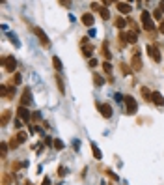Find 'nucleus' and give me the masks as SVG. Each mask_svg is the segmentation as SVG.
Returning a JSON list of instances; mask_svg holds the SVG:
<instances>
[{
	"label": "nucleus",
	"instance_id": "obj_1",
	"mask_svg": "<svg viewBox=\"0 0 164 185\" xmlns=\"http://www.w3.org/2000/svg\"><path fill=\"white\" fill-rule=\"evenodd\" d=\"M140 21H142V28H144L146 32H153V30H155L153 17H151L148 11H142V15H140Z\"/></svg>",
	"mask_w": 164,
	"mask_h": 185
},
{
	"label": "nucleus",
	"instance_id": "obj_2",
	"mask_svg": "<svg viewBox=\"0 0 164 185\" xmlns=\"http://www.w3.org/2000/svg\"><path fill=\"white\" fill-rule=\"evenodd\" d=\"M131 67H133L134 71H142V67H144V62H142V52H140L138 49H134V51H133V58H131Z\"/></svg>",
	"mask_w": 164,
	"mask_h": 185
},
{
	"label": "nucleus",
	"instance_id": "obj_3",
	"mask_svg": "<svg viewBox=\"0 0 164 185\" xmlns=\"http://www.w3.org/2000/svg\"><path fill=\"white\" fill-rule=\"evenodd\" d=\"M123 101H125V107H127V112L129 114H134L136 109H138V103L133 95H123Z\"/></svg>",
	"mask_w": 164,
	"mask_h": 185
},
{
	"label": "nucleus",
	"instance_id": "obj_4",
	"mask_svg": "<svg viewBox=\"0 0 164 185\" xmlns=\"http://www.w3.org/2000/svg\"><path fill=\"white\" fill-rule=\"evenodd\" d=\"M2 66H4V69H6V71L13 73V71H15V67H17V62H15V58H13V56H4V58H2Z\"/></svg>",
	"mask_w": 164,
	"mask_h": 185
},
{
	"label": "nucleus",
	"instance_id": "obj_5",
	"mask_svg": "<svg viewBox=\"0 0 164 185\" xmlns=\"http://www.w3.org/2000/svg\"><path fill=\"white\" fill-rule=\"evenodd\" d=\"M0 94H2V97L4 99H13V94H15V88H13V84H2L0 86Z\"/></svg>",
	"mask_w": 164,
	"mask_h": 185
},
{
	"label": "nucleus",
	"instance_id": "obj_6",
	"mask_svg": "<svg viewBox=\"0 0 164 185\" xmlns=\"http://www.w3.org/2000/svg\"><path fill=\"white\" fill-rule=\"evenodd\" d=\"M148 54L151 56V60H153L155 64L161 62V52H159V47H157V45H148Z\"/></svg>",
	"mask_w": 164,
	"mask_h": 185
},
{
	"label": "nucleus",
	"instance_id": "obj_7",
	"mask_svg": "<svg viewBox=\"0 0 164 185\" xmlns=\"http://www.w3.org/2000/svg\"><path fill=\"white\" fill-rule=\"evenodd\" d=\"M34 34L39 37V41H41V45H43V47H49V39H47V34H45L41 28H37V26H35V28H34Z\"/></svg>",
	"mask_w": 164,
	"mask_h": 185
},
{
	"label": "nucleus",
	"instance_id": "obj_8",
	"mask_svg": "<svg viewBox=\"0 0 164 185\" xmlns=\"http://www.w3.org/2000/svg\"><path fill=\"white\" fill-rule=\"evenodd\" d=\"M17 114H19V120H24L26 124H28V122H30V118H32V114H30V110H28L26 107H19Z\"/></svg>",
	"mask_w": 164,
	"mask_h": 185
},
{
	"label": "nucleus",
	"instance_id": "obj_9",
	"mask_svg": "<svg viewBox=\"0 0 164 185\" xmlns=\"http://www.w3.org/2000/svg\"><path fill=\"white\" fill-rule=\"evenodd\" d=\"M99 110H101V116H103V118H106V120L112 116V107H110L108 103H103V105H99Z\"/></svg>",
	"mask_w": 164,
	"mask_h": 185
},
{
	"label": "nucleus",
	"instance_id": "obj_10",
	"mask_svg": "<svg viewBox=\"0 0 164 185\" xmlns=\"http://www.w3.org/2000/svg\"><path fill=\"white\" fill-rule=\"evenodd\" d=\"M151 103L155 107H164V97L161 92H153V97H151Z\"/></svg>",
	"mask_w": 164,
	"mask_h": 185
},
{
	"label": "nucleus",
	"instance_id": "obj_11",
	"mask_svg": "<svg viewBox=\"0 0 164 185\" xmlns=\"http://www.w3.org/2000/svg\"><path fill=\"white\" fill-rule=\"evenodd\" d=\"M116 7H118V11L119 13H131V9H133V6L131 4H127V2H116Z\"/></svg>",
	"mask_w": 164,
	"mask_h": 185
},
{
	"label": "nucleus",
	"instance_id": "obj_12",
	"mask_svg": "<svg viewBox=\"0 0 164 185\" xmlns=\"http://www.w3.org/2000/svg\"><path fill=\"white\" fill-rule=\"evenodd\" d=\"M30 101H32V94H30L28 88H24V90H22V97H21V107L30 105Z\"/></svg>",
	"mask_w": 164,
	"mask_h": 185
},
{
	"label": "nucleus",
	"instance_id": "obj_13",
	"mask_svg": "<svg viewBox=\"0 0 164 185\" xmlns=\"http://www.w3.org/2000/svg\"><path fill=\"white\" fill-rule=\"evenodd\" d=\"M80 21H82L84 26H91V24H93V15H91V13H84V15L80 17Z\"/></svg>",
	"mask_w": 164,
	"mask_h": 185
},
{
	"label": "nucleus",
	"instance_id": "obj_14",
	"mask_svg": "<svg viewBox=\"0 0 164 185\" xmlns=\"http://www.w3.org/2000/svg\"><path fill=\"white\" fill-rule=\"evenodd\" d=\"M140 94L144 95V99H146V101H151V97H153V92H151L148 86H142V88H140Z\"/></svg>",
	"mask_w": 164,
	"mask_h": 185
},
{
	"label": "nucleus",
	"instance_id": "obj_15",
	"mask_svg": "<svg viewBox=\"0 0 164 185\" xmlns=\"http://www.w3.org/2000/svg\"><path fill=\"white\" fill-rule=\"evenodd\" d=\"M90 146H91V152H93V157H95L97 161H99V159H103V153H101V150L97 148V144H95V142H91Z\"/></svg>",
	"mask_w": 164,
	"mask_h": 185
},
{
	"label": "nucleus",
	"instance_id": "obj_16",
	"mask_svg": "<svg viewBox=\"0 0 164 185\" xmlns=\"http://www.w3.org/2000/svg\"><path fill=\"white\" fill-rule=\"evenodd\" d=\"M114 24H116V28H125V24H129L127 22V19H123V17H116V21H114Z\"/></svg>",
	"mask_w": 164,
	"mask_h": 185
},
{
	"label": "nucleus",
	"instance_id": "obj_17",
	"mask_svg": "<svg viewBox=\"0 0 164 185\" xmlns=\"http://www.w3.org/2000/svg\"><path fill=\"white\" fill-rule=\"evenodd\" d=\"M101 51H103V54H105V58H106V62H108V60L112 58V52L108 51V41H105V43H103V47H101Z\"/></svg>",
	"mask_w": 164,
	"mask_h": 185
},
{
	"label": "nucleus",
	"instance_id": "obj_18",
	"mask_svg": "<svg viewBox=\"0 0 164 185\" xmlns=\"http://www.w3.org/2000/svg\"><path fill=\"white\" fill-rule=\"evenodd\" d=\"M9 116H11V110H4V112H2V120H0L2 127H6V125H7V122H9Z\"/></svg>",
	"mask_w": 164,
	"mask_h": 185
},
{
	"label": "nucleus",
	"instance_id": "obj_19",
	"mask_svg": "<svg viewBox=\"0 0 164 185\" xmlns=\"http://www.w3.org/2000/svg\"><path fill=\"white\" fill-rule=\"evenodd\" d=\"M93 84H95V86H103V84H105V79H103V75H99V73H93Z\"/></svg>",
	"mask_w": 164,
	"mask_h": 185
},
{
	"label": "nucleus",
	"instance_id": "obj_20",
	"mask_svg": "<svg viewBox=\"0 0 164 185\" xmlns=\"http://www.w3.org/2000/svg\"><path fill=\"white\" fill-rule=\"evenodd\" d=\"M99 15H101V19H105V21L110 19V11H108L106 7H101V9H99Z\"/></svg>",
	"mask_w": 164,
	"mask_h": 185
},
{
	"label": "nucleus",
	"instance_id": "obj_21",
	"mask_svg": "<svg viewBox=\"0 0 164 185\" xmlns=\"http://www.w3.org/2000/svg\"><path fill=\"white\" fill-rule=\"evenodd\" d=\"M52 66H54L56 71H60V69H62V60H60L58 56H52Z\"/></svg>",
	"mask_w": 164,
	"mask_h": 185
},
{
	"label": "nucleus",
	"instance_id": "obj_22",
	"mask_svg": "<svg viewBox=\"0 0 164 185\" xmlns=\"http://www.w3.org/2000/svg\"><path fill=\"white\" fill-rule=\"evenodd\" d=\"M56 86H58V90H60V94H65V86H63V80L56 75Z\"/></svg>",
	"mask_w": 164,
	"mask_h": 185
},
{
	"label": "nucleus",
	"instance_id": "obj_23",
	"mask_svg": "<svg viewBox=\"0 0 164 185\" xmlns=\"http://www.w3.org/2000/svg\"><path fill=\"white\" fill-rule=\"evenodd\" d=\"M136 39H138L136 32H129L127 34V43H136Z\"/></svg>",
	"mask_w": 164,
	"mask_h": 185
},
{
	"label": "nucleus",
	"instance_id": "obj_24",
	"mask_svg": "<svg viewBox=\"0 0 164 185\" xmlns=\"http://www.w3.org/2000/svg\"><path fill=\"white\" fill-rule=\"evenodd\" d=\"M91 51H93V49H91V45H88V47L84 45V47H82V54H84L86 58H90V56H91Z\"/></svg>",
	"mask_w": 164,
	"mask_h": 185
},
{
	"label": "nucleus",
	"instance_id": "obj_25",
	"mask_svg": "<svg viewBox=\"0 0 164 185\" xmlns=\"http://www.w3.org/2000/svg\"><path fill=\"white\" fill-rule=\"evenodd\" d=\"M103 69H105V73H106V75H110V77H112V66H110V62H103Z\"/></svg>",
	"mask_w": 164,
	"mask_h": 185
},
{
	"label": "nucleus",
	"instance_id": "obj_26",
	"mask_svg": "<svg viewBox=\"0 0 164 185\" xmlns=\"http://www.w3.org/2000/svg\"><path fill=\"white\" fill-rule=\"evenodd\" d=\"M2 185H11V176H9L7 172L2 176Z\"/></svg>",
	"mask_w": 164,
	"mask_h": 185
},
{
	"label": "nucleus",
	"instance_id": "obj_27",
	"mask_svg": "<svg viewBox=\"0 0 164 185\" xmlns=\"http://www.w3.org/2000/svg\"><path fill=\"white\" fill-rule=\"evenodd\" d=\"M21 79H22V77H21V73H15V75H13V79H11V84H13V86H15V84H21Z\"/></svg>",
	"mask_w": 164,
	"mask_h": 185
},
{
	"label": "nucleus",
	"instance_id": "obj_28",
	"mask_svg": "<svg viewBox=\"0 0 164 185\" xmlns=\"http://www.w3.org/2000/svg\"><path fill=\"white\" fill-rule=\"evenodd\" d=\"M119 69H121V73H123V75H129V73H131V69H129V66H127V64H119Z\"/></svg>",
	"mask_w": 164,
	"mask_h": 185
},
{
	"label": "nucleus",
	"instance_id": "obj_29",
	"mask_svg": "<svg viewBox=\"0 0 164 185\" xmlns=\"http://www.w3.org/2000/svg\"><path fill=\"white\" fill-rule=\"evenodd\" d=\"M17 139H19V142H24V140L28 139V135H26L24 131H19V133H17Z\"/></svg>",
	"mask_w": 164,
	"mask_h": 185
},
{
	"label": "nucleus",
	"instance_id": "obj_30",
	"mask_svg": "<svg viewBox=\"0 0 164 185\" xmlns=\"http://www.w3.org/2000/svg\"><path fill=\"white\" fill-rule=\"evenodd\" d=\"M17 146H19V139L15 137V139H11V140H9V148H11V150H15Z\"/></svg>",
	"mask_w": 164,
	"mask_h": 185
},
{
	"label": "nucleus",
	"instance_id": "obj_31",
	"mask_svg": "<svg viewBox=\"0 0 164 185\" xmlns=\"http://www.w3.org/2000/svg\"><path fill=\"white\" fill-rule=\"evenodd\" d=\"M0 153H2V157H6V153H7V144L6 142L0 144Z\"/></svg>",
	"mask_w": 164,
	"mask_h": 185
},
{
	"label": "nucleus",
	"instance_id": "obj_32",
	"mask_svg": "<svg viewBox=\"0 0 164 185\" xmlns=\"http://www.w3.org/2000/svg\"><path fill=\"white\" fill-rule=\"evenodd\" d=\"M153 17H155L157 21H161V19H162V9H159V7H157V9H155V13H153Z\"/></svg>",
	"mask_w": 164,
	"mask_h": 185
},
{
	"label": "nucleus",
	"instance_id": "obj_33",
	"mask_svg": "<svg viewBox=\"0 0 164 185\" xmlns=\"http://www.w3.org/2000/svg\"><path fill=\"white\" fill-rule=\"evenodd\" d=\"M54 148H56V150H62V148H63L62 140H54Z\"/></svg>",
	"mask_w": 164,
	"mask_h": 185
},
{
	"label": "nucleus",
	"instance_id": "obj_34",
	"mask_svg": "<svg viewBox=\"0 0 164 185\" xmlns=\"http://www.w3.org/2000/svg\"><path fill=\"white\" fill-rule=\"evenodd\" d=\"M105 172H106V174H108V176H110V178H112V180H114V182H116V180H118V176H116V174H114V172H112V170H105Z\"/></svg>",
	"mask_w": 164,
	"mask_h": 185
},
{
	"label": "nucleus",
	"instance_id": "obj_35",
	"mask_svg": "<svg viewBox=\"0 0 164 185\" xmlns=\"http://www.w3.org/2000/svg\"><path fill=\"white\" fill-rule=\"evenodd\" d=\"M97 66H99V62H97V60H93V58H91V60H90V67H97Z\"/></svg>",
	"mask_w": 164,
	"mask_h": 185
},
{
	"label": "nucleus",
	"instance_id": "obj_36",
	"mask_svg": "<svg viewBox=\"0 0 164 185\" xmlns=\"http://www.w3.org/2000/svg\"><path fill=\"white\" fill-rule=\"evenodd\" d=\"M159 32H161V34H164V19L161 21V24H159Z\"/></svg>",
	"mask_w": 164,
	"mask_h": 185
},
{
	"label": "nucleus",
	"instance_id": "obj_37",
	"mask_svg": "<svg viewBox=\"0 0 164 185\" xmlns=\"http://www.w3.org/2000/svg\"><path fill=\"white\" fill-rule=\"evenodd\" d=\"M58 174H60V176H63V174H65V168H63V167H60V168H58Z\"/></svg>",
	"mask_w": 164,
	"mask_h": 185
},
{
	"label": "nucleus",
	"instance_id": "obj_38",
	"mask_svg": "<svg viewBox=\"0 0 164 185\" xmlns=\"http://www.w3.org/2000/svg\"><path fill=\"white\" fill-rule=\"evenodd\" d=\"M91 9H101V6H99V4H95V2H93V4H91Z\"/></svg>",
	"mask_w": 164,
	"mask_h": 185
},
{
	"label": "nucleus",
	"instance_id": "obj_39",
	"mask_svg": "<svg viewBox=\"0 0 164 185\" xmlns=\"http://www.w3.org/2000/svg\"><path fill=\"white\" fill-rule=\"evenodd\" d=\"M159 9H162V11H164V2H161V4H159Z\"/></svg>",
	"mask_w": 164,
	"mask_h": 185
}]
</instances>
